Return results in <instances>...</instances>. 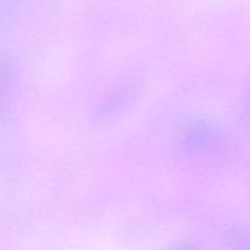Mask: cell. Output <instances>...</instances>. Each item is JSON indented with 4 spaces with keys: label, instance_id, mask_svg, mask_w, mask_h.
<instances>
[{
    "label": "cell",
    "instance_id": "6da1fadb",
    "mask_svg": "<svg viewBox=\"0 0 250 250\" xmlns=\"http://www.w3.org/2000/svg\"><path fill=\"white\" fill-rule=\"evenodd\" d=\"M212 129L205 122L193 125L182 138V146L186 150L195 151L203 149L205 146H209L210 141L214 138Z\"/></svg>",
    "mask_w": 250,
    "mask_h": 250
},
{
    "label": "cell",
    "instance_id": "7a4b0ae2",
    "mask_svg": "<svg viewBox=\"0 0 250 250\" xmlns=\"http://www.w3.org/2000/svg\"><path fill=\"white\" fill-rule=\"evenodd\" d=\"M177 250H187V249H185V248H181V249H177Z\"/></svg>",
    "mask_w": 250,
    "mask_h": 250
}]
</instances>
